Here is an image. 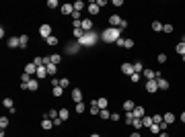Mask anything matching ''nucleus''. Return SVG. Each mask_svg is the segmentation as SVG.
Wrapping results in <instances>:
<instances>
[{"instance_id": "c9c22d12", "label": "nucleus", "mask_w": 185, "mask_h": 137, "mask_svg": "<svg viewBox=\"0 0 185 137\" xmlns=\"http://www.w3.org/2000/svg\"><path fill=\"white\" fill-rule=\"evenodd\" d=\"M150 133H160V123L156 125V123H152V127H150Z\"/></svg>"}, {"instance_id": "13d9d810", "label": "nucleus", "mask_w": 185, "mask_h": 137, "mask_svg": "<svg viewBox=\"0 0 185 137\" xmlns=\"http://www.w3.org/2000/svg\"><path fill=\"white\" fill-rule=\"evenodd\" d=\"M183 43H185V35H183Z\"/></svg>"}, {"instance_id": "f03ea898", "label": "nucleus", "mask_w": 185, "mask_h": 137, "mask_svg": "<svg viewBox=\"0 0 185 137\" xmlns=\"http://www.w3.org/2000/svg\"><path fill=\"white\" fill-rule=\"evenodd\" d=\"M95 43H97V33H87V35H85V37H82V39H78V45H95Z\"/></svg>"}, {"instance_id": "5701e85b", "label": "nucleus", "mask_w": 185, "mask_h": 137, "mask_svg": "<svg viewBox=\"0 0 185 137\" xmlns=\"http://www.w3.org/2000/svg\"><path fill=\"white\" fill-rule=\"evenodd\" d=\"M132 127L138 131L140 127H144V123H142V119H132Z\"/></svg>"}, {"instance_id": "20e7f679", "label": "nucleus", "mask_w": 185, "mask_h": 137, "mask_svg": "<svg viewBox=\"0 0 185 137\" xmlns=\"http://www.w3.org/2000/svg\"><path fill=\"white\" fill-rule=\"evenodd\" d=\"M156 90H158V84H156V80H146V92L154 94Z\"/></svg>"}, {"instance_id": "0eeeda50", "label": "nucleus", "mask_w": 185, "mask_h": 137, "mask_svg": "<svg viewBox=\"0 0 185 137\" xmlns=\"http://www.w3.org/2000/svg\"><path fill=\"white\" fill-rule=\"evenodd\" d=\"M156 84H158V90H169V80H165V78H156Z\"/></svg>"}, {"instance_id": "1a4fd4ad", "label": "nucleus", "mask_w": 185, "mask_h": 137, "mask_svg": "<svg viewBox=\"0 0 185 137\" xmlns=\"http://www.w3.org/2000/svg\"><path fill=\"white\" fill-rule=\"evenodd\" d=\"M72 100L74 102H82V90L80 88H74L72 90Z\"/></svg>"}, {"instance_id": "a878e982", "label": "nucleus", "mask_w": 185, "mask_h": 137, "mask_svg": "<svg viewBox=\"0 0 185 137\" xmlns=\"http://www.w3.org/2000/svg\"><path fill=\"white\" fill-rule=\"evenodd\" d=\"M85 35H87V33H85V31H82L80 27H78V29H74V37H76V39H82Z\"/></svg>"}, {"instance_id": "b1692460", "label": "nucleus", "mask_w": 185, "mask_h": 137, "mask_svg": "<svg viewBox=\"0 0 185 137\" xmlns=\"http://www.w3.org/2000/svg\"><path fill=\"white\" fill-rule=\"evenodd\" d=\"M142 123H144V127L150 129V127H152V117H146V115H144V117H142Z\"/></svg>"}, {"instance_id": "79ce46f5", "label": "nucleus", "mask_w": 185, "mask_h": 137, "mask_svg": "<svg viewBox=\"0 0 185 137\" xmlns=\"http://www.w3.org/2000/svg\"><path fill=\"white\" fill-rule=\"evenodd\" d=\"M152 123H156V125L163 123V115H154V117H152Z\"/></svg>"}, {"instance_id": "9d476101", "label": "nucleus", "mask_w": 185, "mask_h": 137, "mask_svg": "<svg viewBox=\"0 0 185 137\" xmlns=\"http://www.w3.org/2000/svg\"><path fill=\"white\" fill-rule=\"evenodd\" d=\"M121 72L128 74V76H132L134 74V64H121Z\"/></svg>"}, {"instance_id": "4d7b16f0", "label": "nucleus", "mask_w": 185, "mask_h": 137, "mask_svg": "<svg viewBox=\"0 0 185 137\" xmlns=\"http://www.w3.org/2000/svg\"><path fill=\"white\" fill-rule=\"evenodd\" d=\"M181 57H183V61H185V55H181Z\"/></svg>"}, {"instance_id": "2eb2a0df", "label": "nucleus", "mask_w": 185, "mask_h": 137, "mask_svg": "<svg viewBox=\"0 0 185 137\" xmlns=\"http://www.w3.org/2000/svg\"><path fill=\"white\" fill-rule=\"evenodd\" d=\"M35 76H37V80H39V78H46L47 76V68L46 66H37V74H35Z\"/></svg>"}, {"instance_id": "ddd939ff", "label": "nucleus", "mask_w": 185, "mask_h": 137, "mask_svg": "<svg viewBox=\"0 0 185 137\" xmlns=\"http://www.w3.org/2000/svg\"><path fill=\"white\" fill-rule=\"evenodd\" d=\"M62 14H72L74 12V4H62Z\"/></svg>"}, {"instance_id": "7c9ffc66", "label": "nucleus", "mask_w": 185, "mask_h": 137, "mask_svg": "<svg viewBox=\"0 0 185 137\" xmlns=\"http://www.w3.org/2000/svg\"><path fill=\"white\" fill-rule=\"evenodd\" d=\"M138 72H144V66H142V61H136V64H134V74H138Z\"/></svg>"}, {"instance_id": "2f4dec72", "label": "nucleus", "mask_w": 185, "mask_h": 137, "mask_svg": "<svg viewBox=\"0 0 185 137\" xmlns=\"http://www.w3.org/2000/svg\"><path fill=\"white\" fill-rule=\"evenodd\" d=\"M82 8H85V2H82V0H76V2H74V10H78V12H80Z\"/></svg>"}, {"instance_id": "f257e3e1", "label": "nucleus", "mask_w": 185, "mask_h": 137, "mask_svg": "<svg viewBox=\"0 0 185 137\" xmlns=\"http://www.w3.org/2000/svg\"><path fill=\"white\" fill-rule=\"evenodd\" d=\"M119 35H121V29H115V27H109V29H105L101 33V37H103L105 43H115L117 39H121Z\"/></svg>"}, {"instance_id": "c03bdc74", "label": "nucleus", "mask_w": 185, "mask_h": 137, "mask_svg": "<svg viewBox=\"0 0 185 137\" xmlns=\"http://www.w3.org/2000/svg\"><path fill=\"white\" fill-rule=\"evenodd\" d=\"M163 31L165 33H173V25H163Z\"/></svg>"}, {"instance_id": "7ed1b4c3", "label": "nucleus", "mask_w": 185, "mask_h": 137, "mask_svg": "<svg viewBox=\"0 0 185 137\" xmlns=\"http://www.w3.org/2000/svg\"><path fill=\"white\" fill-rule=\"evenodd\" d=\"M80 29H82L85 33H91L92 31V21L91 19H82V21H80Z\"/></svg>"}, {"instance_id": "a211bd4d", "label": "nucleus", "mask_w": 185, "mask_h": 137, "mask_svg": "<svg viewBox=\"0 0 185 137\" xmlns=\"http://www.w3.org/2000/svg\"><path fill=\"white\" fill-rule=\"evenodd\" d=\"M46 68H47V76L56 78V72H58V70H56V64H51V61H49V64H47Z\"/></svg>"}, {"instance_id": "3c124183", "label": "nucleus", "mask_w": 185, "mask_h": 137, "mask_svg": "<svg viewBox=\"0 0 185 137\" xmlns=\"http://www.w3.org/2000/svg\"><path fill=\"white\" fill-rule=\"evenodd\" d=\"M53 125H56V127H60V125H62V119H60V117H58V119H53Z\"/></svg>"}, {"instance_id": "72a5a7b5", "label": "nucleus", "mask_w": 185, "mask_h": 137, "mask_svg": "<svg viewBox=\"0 0 185 137\" xmlns=\"http://www.w3.org/2000/svg\"><path fill=\"white\" fill-rule=\"evenodd\" d=\"M99 115H101V119H103V121H105V119H111V113H109L107 108H103V111H101Z\"/></svg>"}, {"instance_id": "c756f323", "label": "nucleus", "mask_w": 185, "mask_h": 137, "mask_svg": "<svg viewBox=\"0 0 185 137\" xmlns=\"http://www.w3.org/2000/svg\"><path fill=\"white\" fill-rule=\"evenodd\" d=\"M19 39H21V49H25V47H27V43H29V37H27V35H21Z\"/></svg>"}, {"instance_id": "473e14b6", "label": "nucleus", "mask_w": 185, "mask_h": 137, "mask_svg": "<svg viewBox=\"0 0 185 137\" xmlns=\"http://www.w3.org/2000/svg\"><path fill=\"white\" fill-rule=\"evenodd\" d=\"M60 59H62V55H56V53H53V55H49V61H51V64H56V66L60 64Z\"/></svg>"}, {"instance_id": "8fccbe9b", "label": "nucleus", "mask_w": 185, "mask_h": 137, "mask_svg": "<svg viewBox=\"0 0 185 137\" xmlns=\"http://www.w3.org/2000/svg\"><path fill=\"white\" fill-rule=\"evenodd\" d=\"M53 86H60V80H58V78H51V88H53Z\"/></svg>"}, {"instance_id": "603ef678", "label": "nucleus", "mask_w": 185, "mask_h": 137, "mask_svg": "<svg viewBox=\"0 0 185 137\" xmlns=\"http://www.w3.org/2000/svg\"><path fill=\"white\" fill-rule=\"evenodd\" d=\"M158 137H169V133H167V131H160V133H158Z\"/></svg>"}, {"instance_id": "ea45409f", "label": "nucleus", "mask_w": 185, "mask_h": 137, "mask_svg": "<svg viewBox=\"0 0 185 137\" xmlns=\"http://www.w3.org/2000/svg\"><path fill=\"white\" fill-rule=\"evenodd\" d=\"M62 86H53V96H62Z\"/></svg>"}, {"instance_id": "de8ad7c7", "label": "nucleus", "mask_w": 185, "mask_h": 137, "mask_svg": "<svg viewBox=\"0 0 185 137\" xmlns=\"http://www.w3.org/2000/svg\"><path fill=\"white\" fill-rule=\"evenodd\" d=\"M6 125H8V119H6V117H2V119H0V127H2V129H6Z\"/></svg>"}, {"instance_id": "4468645a", "label": "nucleus", "mask_w": 185, "mask_h": 137, "mask_svg": "<svg viewBox=\"0 0 185 137\" xmlns=\"http://www.w3.org/2000/svg\"><path fill=\"white\" fill-rule=\"evenodd\" d=\"M25 74H29V76L37 74V66H35V64H27V66H25Z\"/></svg>"}, {"instance_id": "6ab92c4d", "label": "nucleus", "mask_w": 185, "mask_h": 137, "mask_svg": "<svg viewBox=\"0 0 185 137\" xmlns=\"http://www.w3.org/2000/svg\"><path fill=\"white\" fill-rule=\"evenodd\" d=\"M107 104H109V100H107L105 96H103V98H97V106H99L101 111H103V108H107Z\"/></svg>"}, {"instance_id": "e433bc0d", "label": "nucleus", "mask_w": 185, "mask_h": 137, "mask_svg": "<svg viewBox=\"0 0 185 137\" xmlns=\"http://www.w3.org/2000/svg\"><path fill=\"white\" fill-rule=\"evenodd\" d=\"M152 31H163V23H152Z\"/></svg>"}, {"instance_id": "864d4df0", "label": "nucleus", "mask_w": 185, "mask_h": 137, "mask_svg": "<svg viewBox=\"0 0 185 137\" xmlns=\"http://www.w3.org/2000/svg\"><path fill=\"white\" fill-rule=\"evenodd\" d=\"M130 137H142V135H140L138 131H134V133H132V135H130Z\"/></svg>"}, {"instance_id": "9b49d317", "label": "nucleus", "mask_w": 185, "mask_h": 137, "mask_svg": "<svg viewBox=\"0 0 185 137\" xmlns=\"http://www.w3.org/2000/svg\"><path fill=\"white\" fill-rule=\"evenodd\" d=\"M158 76H160L158 72H152V70H144V78H146V80H156Z\"/></svg>"}, {"instance_id": "5fc2aeb1", "label": "nucleus", "mask_w": 185, "mask_h": 137, "mask_svg": "<svg viewBox=\"0 0 185 137\" xmlns=\"http://www.w3.org/2000/svg\"><path fill=\"white\" fill-rule=\"evenodd\" d=\"M181 121H183V123H185V111H183V115H181Z\"/></svg>"}, {"instance_id": "393cba45", "label": "nucleus", "mask_w": 185, "mask_h": 137, "mask_svg": "<svg viewBox=\"0 0 185 137\" xmlns=\"http://www.w3.org/2000/svg\"><path fill=\"white\" fill-rule=\"evenodd\" d=\"M46 117H47V119H58V117H60V111H56V108H51V111L47 113Z\"/></svg>"}, {"instance_id": "a18cd8bd", "label": "nucleus", "mask_w": 185, "mask_h": 137, "mask_svg": "<svg viewBox=\"0 0 185 137\" xmlns=\"http://www.w3.org/2000/svg\"><path fill=\"white\" fill-rule=\"evenodd\" d=\"M167 61V53H158V64H165Z\"/></svg>"}, {"instance_id": "39448f33", "label": "nucleus", "mask_w": 185, "mask_h": 137, "mask_svg": "<svg viewBox=\"0 0 185 137\" xmlns=\"http://www.w3.org/2000/svg\"><path fill=\"white\" fill-rule=\"evenodd\" d=\"M121 21H124V19H119V14H111V16H109V25H111V27H115V29H119Z\"/></svg>"}, {"instance_id": "4c0bfd02", "label": "nucleus", "mask_w": 185, "mask_h": 137, "mask_svg": "<svg viewBox=\"0 0 185 137\" xmlns=\"http://www.w3.org/2000/svg\"><path fill=\"white\" fill-rule=\"evenodd\" d=\"M85 102H76V113H85Z\"/></svg>"}, {"instance_id": "412c9836", "label": "nucleus", "mask_w": 185, "mask_h": 137, "mask_svg": "<svg viewBox=\"0 0 185 137\" xmlns=\"http://www.w3.org/2000/svg\"><path fill=\"white\" fill-rule=\"evenodd\" d=\"M163 121H165L167 125H171V123L175 121V115H173V113H165V115H163Z\"/></svg>"}, {"instance_id": "f704fd0d", "label": "nucleus", "mask_w": 185, "mask_h": 137, "mask_svg": "<svg viewBox=\"0 0 185 137\" xmlns=\"http://www.w3.org/2000/svg\"><path fill=\"white\" fill-rule=\"evenodd\" d=\"M2 104H4L6 108H12V104H14V102H12V98H4V100H2Z\"/></svg>"}, {"instance_id": "37998d69", "label": "nucleus", "mask_w": 185, "mask_h": 137, "mask_svg": "<svg viewBox=\"0 0 185 137\" xmlns=\"http://www.w3.org/2000/svg\"><path fill=\"white\" fill-rule=\"evenodd\" d=\"M72 19H74L76 23H80V12H78V10H74V12H72Z\"/></svg>"}, {"instance_id": "cd10ccee", "label": "nucleus", "mask_w": 185, "mask_h": 137, "mask_svg": "<svg viewBox=\"0 0 185 137\" xmlns=\"http://www.w3.org/2000/svg\"><path fill=\"white\" fill-rule=\"evenodd\" d=\"M46 43H47V45H58V37H56V35L47 37V39H46Z\"/></svg>"}, {"instance_id": "f8f14e48", "label": "nucleus", "mask_w": 185, "mask_h": 137, "mask_svg": "<svg viewBox=\"0 0 185 137\" xmlns=\"http://www.w3.org/2000/svg\"><path fill=\"white\" fill-rule=\"evenodd\" d=\"M87 10H89V14H99V10H101V8H99V4H97V2H91V4L87 6Z\"/></svg>"}, {"instance_id": "09e8293b", "label": "nucleus", "mask_w": 185, "mask_h": 137, "mask_svg": "<svg viewBox=\"0 0 185 137\" xmlns=\"http://www.w3.org/2000/svg\"><path fill=\"white\" fill-rule=\"evenodd\" d=\"M130 78H132V82H134V84H138V82H140V74H132Z\"/></svg>"}, {"instance_id": "6e6d98bb", "label": "nucleus", "mask_w": 185, "mask_h": 137, "mask_svg": "<svg viewBox=\"0 0 185 137\" xmlns=\"http://www.w3.org/2000/svg\"><path fill=\"white\" fill-rule=\"evenodd\" d=\"M91 137H101V135H99V133H92V135Z\"/></svg>"}, {"instance_id": "423d86ee", "label": "nucleus", "mask_w": 185, "mask_h": 137, "mask_svg": "<svg viewBox=\"0 0 185 137\" xmlns=\"http://www.w3.org/2000/svg\"><path fill=\"white\" fill-rule=\"evenodd\" d=\"M39 35H41V37H51V27H49V25H41V27H39Z\"/></svg>"}, {"instance_id": "4be33fe9", "label": "nucleus", "mask_w": 185, "mask_h": 137, "mask_svg": "<svg viewBox=\"0 0 185 137\" xmlns=\"http://www.w3.org/2000/svg\"><path fill=\"white\" fill-rule=\"evenodd\" d=\"M27 88H29V90H37V88H39V82H37L35 78H31V82L27 84Z\"/></svg>"}, {"instance_id": "dca6fc26", "label": "nucleus", "mask_w": 185, "mask_h": 137, "mask_svg": "<svg viewBox=\"0 0 185 137\" xmlns=\"http://www.w3.org/2000/svg\"><path fill=\"white\" fill-rule=\"evenodd\" d=\"M6 45L8 47H21V39H19V37H10V39L6 41Z\"/></svg>"}, {"instance_id": "c85d7f7f", "label": "nucleus", "mask_w": 185, "mask_h": 137, "mask_svg": "<svg viewBox=\"0 0 185 137\" xmlns=\"http://www.w3.org/2000/svg\"><path fill=\"white\" fill-rule=\"evenodd\" d=\"M175 49H177V53H179V55H185V43H183V41H181V43H177V47H175Z\"/></svg>"}, {"instance_id": "f3484780", "label": "nucleus", "mask_w": 185, "mask_h": 137, "mask_svg": "<svg viewBox=\"0 0 185 137\" xmlns=\"http://www.w3.org/2000/svg\"><path fill=\"white\" fill-rule=\"evenodd\" d=\"M51 127H53V121H51V119H43V121H41V129H46V131H49V129H51Z\"/></svg>"}, {"instance_id": "aec40b11", "label": "nucleus", "mask_w": 185, "mask_h": 137, "mask_svg": "<svg viewBox=\"0 0 185 137\" xmlns=\"http://www.w3.org/2000/svg\"><path fill=\"white\" fill-rule=\"evenodd\" d=\"M134 108H136L134 100H126V102H124V111H126V113H130V111H134Z\"/></svg>"}, {"instance_id": "6e6552de", "label": "nucleus", "mask_w": 185, "mask_h": 137, "mask_svg": "<svg viewBox=\"0 0 185 137\" xmlns=\"http://www.w3.org/2000/svg\"><path fill=\"white\" fill-rule=\"evenodd\" d=\"M132 113H134V119H142V117L146 115V111H144V106H140V104H136V108H134Z\"/></svg>"}, {"instance_id": "a19ab883", "label": "nucleus", "mask_w": 185, "mask_h": 137, "mask_svg": "<svg viewBox=\"0 0 185 137\" xmlns=\"http://www.w3.org/2000/svg\"><path fill=\"white\" fill-rule=\"evenodd\" d=\"M47 6H49V8H58L60 4H58V0H47Z\"/></svg>"}, {"instance_id": "bb28decb", "label": "nucleus", "mask_w": 185, "mask_h": 137, "mask_svg": "<svg viewBox=\"0 0 185 137\" xmlns=\"http://www.w3.org/2000/svg\"><path fill=\"white\" fill-rule=\"evenodd\" d=\"M68 117H70V113H68V108H60V119H62V121H66Z\"/></svg>"}, {"instance_id": "58836bf2", "label": "nucleus", "mask_w": 185, "mask_h": 137, "mask_svg": "<svg viewBox=\"0 0 185 137\" xmlns=\"http://www.w3.org/2000/svg\"><path fill=\"white\" fill-rule=\"evenodd\" d=\"M124 47L132 49V47H134V39H126V41H124Z\"/></svg>"}, {"instance_id": "49530a36", "label": "nucleus", "mask_w": 185, "mask_h": 137, "mask_svg": "<svg viewBox=\"0 0 185 137\" xmlns=\"http://www.w3.org/2000/svg\"><path fill=\"white\" fill-rule=\"evenodd\" d=\"M68 84H70V80H68V78H62V80H60V86H62V88H66Z\"/></svg>"}]
</instances>
